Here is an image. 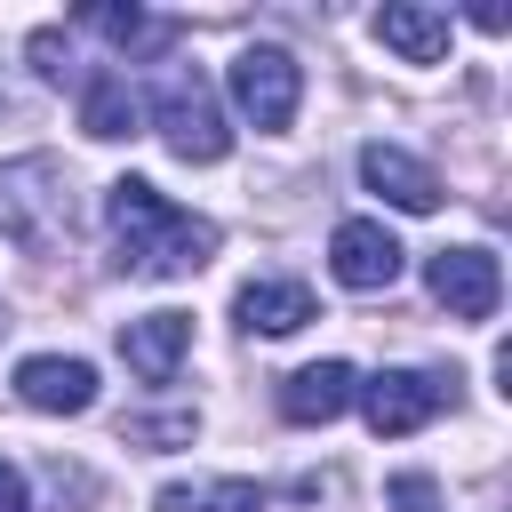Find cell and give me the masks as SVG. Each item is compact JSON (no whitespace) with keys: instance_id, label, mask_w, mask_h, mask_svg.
Wrapping results in <instances>:
<instances>
[{"instance_id":"6da1fadb","label":"cell","mask_w":512,"mask_h":512,"mask_svg":"<svg viewBox=\"0 0 512 512\" xmlns=\"http://www.w3.org/2000/svg\"><path fill=\"white\" fill-rule=\"evenodd\" d=\"M104 216H112V264L128 280H184V272H200L216 256V224L192 216V208H176L144 176H120L104 192Z\"/></svg>"},{"instance_id":"7a4b0ae2","label":"cell","mask_w":512,"mask_h":512,"mask_svg":"<svg viewBox=\"0 0 512 512\" xmlns=\"http://www.w3.org/2000/svg\"><path fill=\"white\" fill-rule=\"evenodd\" d=\"M152 128H160V136H168V152H176V160H192V168H216V160L232 152L224 104H216L208 72H192V64L160 72V88H152Z\"/></svg>"},{"instance_id":"3957f363","label":"cell","mask_w":512,"mask_h":512,"mask_svg":"<svg viewBox=\"0 0 512 512\" xmlns=\"http://www.w3.org/2000/svg\"><path fill=\"white\" fill-rule=\"evenodd\" d=\"M0 232L32 256L72 240V192H64L56 160H8L0 168Z\"/></svg>"},{"instance_id":"277c9868","label":"cell","mask_w":512,"mask_h":512,"mask_svg":"<svg viewBox=\"0 0 512 512\" xmlns=\"http://www.w3.org/2000/svg\"><path fill=\"white\" fill-rule=\"evenodd\" d=\"M232 104H240L256 128H288L296 104H304V64H296L288 48H272V40H248V48L232 56Z\"/></svg>"},{"instance_id":"5b68a950","label":"cell","mask_w":512,"mask_h":512,"mask_svg":"<svg viewBox=\"0 0 512 512\" xmlns=\"http://www.w3.org/2000/svg\"><path fill=\"white\" fill-rule=\"evenodd\" d=\"M352 400H360V416H368V432H376V440H408V432H424V424L448 408V376L384 368V376H368Z\"/></svg>"},{"instance_id":"8992f818","label":"cell","mask_w":512,"mask_h":512,"mask_svg":"<svg viewBox=\"0 0 512 512\" xmlns=\"http://www.w3.org/2000/svg\"><path fill=\"white\" fill-rule=\"evenodd\" d=\"M400 240H392V224H376V216H344L336 232H328V272L352 288V296H376V288H392L400 280Z\"/></svg>"},{"instance_id":"52a82bcc","label":"cell","mask_w":512,"mask_h":512,"mask_svg":"<svg viewBox=\"0 0 512 512\" xmlns=\"http://www.w3.org/2000/svg\"><path fill=\"white\" fill-rule=\"evenodd\" d=\"M424 288L448 304V320H488L504 304V272H496L488 248H440L424 264Z\"/></svg>"},{"instance_id":"ba28073f","label":"cell","mask_w":512,"mask_h":512,"mask_svg":"<svg viewBox=\"0 0 512 512\" xmlns=\"http://www.w3.org/2000/svg\"><path fill=\"white\" fill-rule=\"evenodd\" d=\"M16 400L40 408V416H88L96 408V368L72 360V352H32V360H16Z\"/></svg>"},{"instance_id":"9c48e42d","label":"cell","mask_w":512,"mask_h":512,"mask_svg":"<svg viewBox=\"0 0 512 512\" xmlns=\"http://www.w3.org/2000/svg\"><path fill=\"white\" fill-rule=\"evenodd\" d=\"M368 32H376L400 64H440V56H448V40H456L448 8H424V0H384V8L368 16Z\"/></svg>"},{"instance_id":"30bf717a","label":"cell","mask_w":512,"mask_h":512,"mask_svg":"<svg viewBox=\"0 0 512 512\" xmlns=\"http://www.w3.org/2000/svg\"><path fill=\"white\" fill-rule=\"evenodd\" d=\"M360 184H368L376 200L408 208V216H432V208H440V176H432L416 152H400V144H368V152H360Z\"/></svg>"},{"instance_id":"8fae6325","label":"cell","mask_w":512,"mask_h":512,"mask_svg":"<svg viewBox=\"0 0 512 512\" xmlns=\"http://www.w3.org/2000/svg\"><path fill=\"white\" fill-rule=\"evenodd\" d=\"M184 352H192V312H144V320L120 328V360H128L144 384H168V376L184 368Z\"/></svg>"},{"instance_id":"7c38bea8","label":"cell","mask_w":512,"mask_h":512,"mask_svg":"<svg viewBox=\"0 0 512 512\" xmlns=\"http://www.w3.org/2000/svg\"><path fill=\"white\" fill-rule=\"evenodd\" d=\"M352 392H360L352 360H312V368L280 376V416H288V424H336V416L352 408Z\"/></svg>"},{"instance_id":"4fadbf2b","label":"cell","mask_w":512,"mask_h":512,"mask_svg":"<svg viewBox=\"0 0 512 512\" xmlns=\"http://www.w3.org/2000/svg\"><path fill=\"white\" fill-rule=\"evenodd\" d=\"M232 320H240L248 336H296L304 320H320V304H312L304 280H248V288L232 296Z\"/></svg>"},{"instance_id":"5bb4252c","label":"cell","mask_w":512,"mask_h":512,"mask_svg":"<svg viewBox=\"0 0 512 512\" xmlns=\"http://www.w3.org/2000/svg\"><path fill=\"white\" fill-rule=\"evenodd\" d=\"M136 120H144V104H136L128 72H80V128H88L96 144L136 136Z\"/></svg>"},{"instance_id":"9a60e30c","label":"cell","mask_w":512,"mask_h":512,"mask_svg":"<svg viewBox=\"0 0 512 512\" xmlns=\"http://www.w3.org/2000/svg\"><path fill=\"white\" fill-rule=\"evenodd\" d=\"M72 24H80V32H104L120 56H152V48H168V40H176V24H168V16H144V8H120V0L80 8Z\"/></svg>"},{"instance_id":"2e32d148","label":"cell","mask_w":512,"mask_h":512,"mask_svg":"<svg viewBox=\"0 0 512 512\" xmlns=\"http://www.w3.org/2000/svg\"><path fill=\"white\" fill-rule=\"evenodd\" d=\"M160 512H264L256 480H176L160 488Z\"/></svg>"},{"instance_id":"e0dca14e","label":"cell","mask_w":512,"mask_h":512,"mask_svg":"<svg viewBox=\"0 0 512 512\" xmlns=\"http://www.w3.org/2000/svg\"><path fill=\"white\" fill-rule=\"evenodd\" d=\"M192 432H200V416H192V408H176V416H128V424H120V440H128V448H184Z\"/></svg>"},{"instance_id":"ac0fdd59","label":"cell","mask_w":512,"mask_h":512,"mask_svg":"<svg viewBox=\"0 0 512 512\" xmlns=\"http://www.w3.org/2000/svg\"><path fill=\"white\" fill-rule=\"evenodd\" d=\"M384 504H392V512H440V488H432L424 472H392V480H384Z\"/></svg>"},{"instance_id":"d6986e66","label":"cell","mask_w":512,"mask_h":512,"mask_svg":"<svg viewBox=\"0 0 512 512\" xmlns=\"http://www.w3.org/2000/svg\"><path fill=\"white\" fill-rule=\"evenodd\" d=\"M0 512H32V496H24V472L0 456Z\"/></svg>"}]
</instances>
